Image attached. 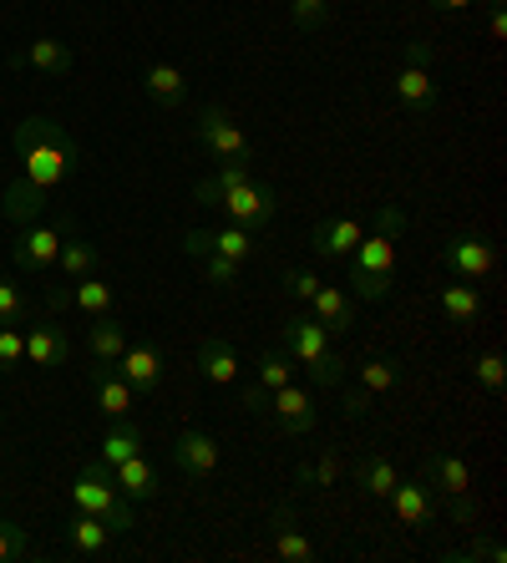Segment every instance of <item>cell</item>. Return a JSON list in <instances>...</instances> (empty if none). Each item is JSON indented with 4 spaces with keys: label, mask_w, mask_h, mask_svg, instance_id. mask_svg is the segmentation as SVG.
<instances>
[{
    "label": "cell",
    "mask_w": 507,
    "mask_h": 563,
    "mask_svg": "<svg viewBox=\"0 0 507 563\" xmlns=\"http://www.w3.org/2000/svg\"><path fill=\"white\" fill-rule=\"evenodd\" d=\"M264 417H274V432L279 437H310L315 432V391H305V386H279V391H269V411Z\"/></svg>",
    "instance_id": "8fae6325"
},
{
    "label": "cell",
    "mask_w": 507,
    "mask_h": 563,
    "mask_svg": "<svg viewBox=\"0 0 507 563\" xmlns=\"http://www.w3.org/2000/svg\"><path fill=\"white\" fill-rule=\"evenodd\" d=\"M52 305L56 310H81L91 320V314H112V285L107 279H97V275H81V279H66V285H56L52 289Z\"/></svg>",
    "instance_id": "9a60e30c"
},
{
    "label": "cell",
    "mask_w": 507,
    "mask_h": 563,
    "mask_svg": "<svg viewBox=\"0 0 507 563\" xmlns=\"http://www.w3.org/2000/svg\"><path fill=\"white\" fill-rule=\"evenodd\" d=\"M21 361H26V330L0 325V371H15Z\"/></svg>",
    "instance_id": "f35d334b"
},
{
    "label": "cell",
    "mask_w": 507,
    "mask_h": 563,
    "mask_svg": "<svg viewBox=\"0 0 507 563\" xmlns=\"http://www.w3.org/2000/svg\"><path fill=\"white\" fill-rule=\"evenodd\" d=\"M279 345L295 366H305L315 376V386H340L345 376V361L335 355L330 345V330L315 320V314H289L285 325H279Z\"/></svg>",
    "instance_id": "277c9868"
},
{
    "label": "cell",
    "mask_w": 507,
    "mask_h": 563,
    "mask_svg": "<svg viewBox=\"0 0 507 563\" xmlns=\"http://www.w3.org/2000/svg\"><path fill=\"white\" fill-rule=\"evenodd\" d=\"M437 260H442V269L452 279L477 285V279H487L497 269V244L493 239H482V234H452V239H442Z\"/></svg>",
    "instance_id": "30bf717a"
},
{
    "label": "cell",
    "mask_w": 507,
    "mask_h": 563,
    "mask_svg": "<svg viewBox=\"0 0 507 563\" xmlns=\"http://www.w3.org/2000/svg\"><path fill=\"white\" fill-rule=\"evenodd\" d=\"M355 380H361L365 396H381V391H390V386L401 380V366H396V361H381V355H371V361H361V366H355Z\"/></svg>",
    "instance_id": "836d02e7"
},
{
    "label": "cell",
    "mask_w": 507,
    "mask_h": 563,
    "mask_svg": "<svg viewBox=\"0 0 507 563\" xmlns=\"http://www.w3.org/2000/svg\"><path fill=\"white\" fill-rule=\"evenodd\" d=\"M239 407H244L249 417H264V411H269V391H264V386H249V391H239Z\"/></svg>",
    "instance_id": "ee69618b"
},
{
    "label": "cell",
    "mask_w": 507,
    "mask_h": 563,
    "mask_svg": "<svg viewBox=\"0 0 507 563\" xmlns=\"http://www.w3.org/2000/svg\"><path fill=\"white\" fill-rule=\"evenodd\" d=\"M0 421H5V411H0Z\"/></svg>",
    "instance_id": "7dc6e473"
},
{
    "label": "cell",
    "mask_w": 507,
    "mask_h": 563,
    "mask_svg": "<svg viewBox=\"0 0 507 563\" xmlns=\"http://www.w3.org/2000/svg\"><path fill=\"white\" fill-rule=\"evenodd\" d=\"M26 320H31V300L11 279H0V325H26Z\"/></svg>",
    "instance_id": "74e56055"
},
{
    "label": "cell",
    "mask_w": 507,
    "mask_h": 563,
    "mask_svg": "<svg viewBox=\"0 0 507 563\" xmlns=\"http://www.w3.org/2000/svg\"><path fill=\"white\" fill-rule=\"evenodd\" d=\"M239 269H244V264L223 260V254H203V279H209L213 289H234L239 285Z\"/></svg>",
    "instance_id": "ab89813d"
},
{
    "label": "cell",
    "mask_w": 507,
    "mask_h": 563,
    "mask_svg": "<svg viewBox=\"0 0 507 563\" xmlns=\"http://www.w3.org/2000/svg\"><path fill=\"white\" fill-rule=\"evenodd\" d=\"M11 66H31V71H46V77H71V46L56 36H36L31 46L11 56Z\"/></svg>",
    "instance_id": "ffe728a7"
},
{
    "label": "cell",
    "mask_w": 507,
    "mask_h": 563,
    "mask_svg": "<svg viewBox=\"0 0 507 563\" xmlns=\"http://www.w3.org/2000/svg\"><path fill=\"white\" fill-rule=\"evenodd\" d=\"M198 371L213 380V386H239V351L223 335L198 345Z\"/></svg>",
    "instance_id": "4316f807"
},
{
    "label": "cell",
    "mask_w": 507,
    "mask_h": 563,
    "mask_svg": "<svg viewBox=\"0 0 507 563\" xmlns=\"http://www.w3.org/2000/svg\"><path fill=\"white\" fill-rule=\"evenodd\" d=\"M194 198L219 209L239 229H254V234H264L274 213H279V198H274V188H264L254 178V163H219L203 184H194Z\"/></svg>",
    "instance_id": "6da1fadb"
},
{
    "label": "cell",
    "mask_w": 507,
    "mask_h": 563,
    "mask_svg": "<svg viewBox=\"0 0 507 563\" xmlns=\"http://www.w3.org/2000/svg\"><path fill=\"white\" fill-rule=\"evenodd\" d=\"M26 361L41 371H56L71 361V335L62 325H31L26 330Z\"/></svg>",
    "instance_id": "7402d4cb"
},
{
    "label": "cell",
    "mask_w": 507,
    "mask_h": 563,
    "mask_svg": "<svg viewBox=\"0 0 507 563\" xmlns=\"http://www.w3.org/2000/svg\"><path fill=\"white\" fill-rule=\"evenodd\" d=\"M71 508L102 518L112 533H132V528H137V518H132L128 498L118 493V477H112L107 462H87V467L71 477Z\"/></svg>",
    "instance_id": "5b68a950"
},
{
    "label": "cell",
    "mask_w": 507,
    "mask_h": 563,
    "mask_svg": "<svg viewBox=\"0 0 507 563\" xmlns=\"http://www.w3.org/2000/svg\"><path fill=\"white\" fill-rule=\"evenodd\" d=\"M386 503L406 528H427L431 518H437V493L427 487V477H396V487L386 493Z\"/></svg>",
    "instance_id": "4fadbf2b"
},
{
    "label": "cell",
    "mask_w": 507,
    "mask_h": 563,
    "mask_svg": "<svg viewBox=\"0 0 507 563\" xmlns=\"http://www.w3.org/2000/svg\"><path fill=\"white\" fill-rule=\"evenodd\" d=\"M390 97H396V107L411 112V118L437 112L442 87H437V52H431L427 41H411V46H406V62H401V71H396V81H390Z\"/></svg>",
    "instance_id": "8992f818"
},
{
    "label": "cell",
    "mask_w": 507,
    "mask_h": 563,
    "mask_svg": "<svg viewBox=\"0 0 507 563\" xmlns=\"http://www.w3.org/2000/svg\"><path fill=\"white\" fill-rule=\"evenodd\" d=\"M487 36H493V41L507 36V5H503V0H487Z\"/></svg>",
    "instance_id": "f6af8a7d"
},
{
    "label": "cell",
    "mask_w": 507,
    "mask_h": 563,
    "mask_svg": "<svg viewBox=\"0 0 507 563\" xmlns=\"http://www.w3.org/2000/svg\"><path fill=\"white\" fill-rule=\"evenodd\" d=\"M107 543H112V528L102 518H91V512H77L71 523H66V549L77 553V559H102Z\"/></svg>",
    "instance_id": "d4e9b609"
},
{
    "label": "cell",
    "mask_w": 507,
    "mask_h": 563,
    "mask_svg": "<svg viewBox=\"0 0 507 563\" xmlns=\"http://www.w3.org/2000/svg\"><path fill=\"white\" fill-rule=\"evenodd\" d=\"M173 467L183 477H213L219 472V442L209 432H198V427H183L173 437Z\"/></svg>",
    "instance_id": "5bb4252c"
},
{
    "label": "cell",
    "mask_w": 507,
    "mask_h": 563,
    "mask_svg": "<svg viewBox=\"0 0 507 563\" xmlns=\"http://www.w3.org/2000/svg\"><path fill=\"white\" fill-rule=\"evenodd\" d=\"M340 467H345V462H340V452H320V457H310V462H299V472H295V483L299 487H335L340 483Z\"/></svg>",
    "instance_id": "d6a6232c"
},
{
    "label": "cell",
    "mask_w": 507,
    "mask_h": 563,
    "mask_svg": "<svg viewBox=\"0 0 507 563\" xmlns=\"http://www.w3.org/2000/svg\"><path fill=\"white\" fill-rule=\"evenodd\" d=\"M330 15H335L330 0H289V21H295V31H326Z\"/></svg>",
    "instance_id": "e575fe53"
},
{
    "label": "cell",
    "mask_w": 507,
    "mask_h": 563,
    "mask_svg": "<svg viewBox=\"0 0 507 563\" xmlns=\"http://www.w3.org/2000/svg\"><path fill=\"white\" fill-rule=\"evenodd\" d=\"M11 143H15V153H21V178L26 184H36L41 194H56V188L77 173V143L62 132V122H52V118H26V122H15V132H11Z\"/></svg>",
    "instance_id": "7a4b0ae2"
},
{
    "label": "cell",
    "mask_w": 507,
    "mask_h": 563,
    "mask_svg": "<svg viewBox=\"0 0 507 563\" xmlns=\"http://www.w3.org/2000/svg\"><path fill=\"white\" fill-rule=\"evenodd\" d=\"M132 452H143V427L132 417H118L112 427H107L102 446H97V462H107V467H118V462H128Z\"/></svg>",
    "instance_id": "83f0119b"
},
{
    "label": "cell",
    "mask_w": 507,
    "mask_h": 563,
    "mask_svg": "<svg viewBox=\"0 0 507 563\" xmlns=\"http://www.w3.org/2000/svg\"><path fill=\"white\" fill-rule=\"evenodd\" d=\"M472 376H477L482 391H497V386H503V355H497V351L477 355V366H472Z\"/></svg>",
    "instance_id": "60d3db41"
},
{
    "label": "cell",
    "mask_w": 507,
    "mask_h": 563,
    "mask_svg": "<svg viewBox=\"0 0 507 563\" xmlns=\"http://www.w3.org/2000/svg\"><path fill=\"white\" fill-rule=\"evenodd\" d=\"M295 380V361H289L285 351H264L260 355V386L264 391H279V386H289Z\"/></svg>",
    "instance_id": "8d00e7d4"
},
{
    "label": "cell",
    "mask_w": 507,
    "mask_h": 563,
    "mask_svg": "<svg viewBox=\"0 0 507 563\" xmlns=\"http://www.w3.org/2000/svg\"><path fill=\"white\" fill-rule=\"evenodd\" d=\"M56 269H62L66 279H81V275H97V244L91 239H81L77 229L62 239V254H56Z\"/></svg>",
    "instance_id": "1f68e13d"
},
{
    "label": "cell",
    "mask_w": 507,
    "mask_h": 563,
    "mask_svg": "<svg viewBox=\"0 0 507 563\" xmlns=\"http://www.w3.org/2000/svg\"><path fill=\"white\" fill-rule=\"evenodd\" d=\"M118 371L128 376L132 391L153 396L157 386H163V351H153V345H128V351L118 355Z\"/></svg>",
    "instance_id": "44dd1931"
},
{
    "label": "cell",
    "mask_w": 507,
    "mask_h": 563,
    "mask_svg": "<svg viewBox=\"0 0 507 563\" xmlns=\"http://www.w3.org/2000/svg\"><path fill=\"white\" fill-rule=\"evenodd\" d=\"M361 234H365V229L355 219H330V223H320V229H315L310 254L320 264H326V260H345V254L361 244Z\"/></svg>",
    "instance_id": "cb8c5ba5"
},
{
    "label": "cell",
    "mask_w": 507,
    "mask_h": 563,
    "mask_svg": "<svg viewBox=\"0 0 507 563\" xmlns=\"http://www.w3.org/2000/svg\"><path fill=\"white\" fill-rule=\"evenodd\" d=\"M437 305H442L447 325H472V320L482 314V295H477V285H467V279H456V285H442Z\"/></svg>",
    "instance_id": "f546056e"
},
{
    "label": "cell",
    "mask_w": 507,
    "mask_h": 563,
    "mask_svg": "<svg viewBox=\"0 0 507 563\" xmlns=\"http://www.w3.org/2000/svg\"><path fill=\"white\" fill-rule=\"evenodd\" d=\"M194 132H198V143H203V153H209L213 163H254V147H249L244 128H239L234 112H223L219 102L198 107Z\"/></svg>",
    "instance_id": "ba28073f"
},
{
    "label": "cell",
    "mask_w": 507,
    "mask_h": 563,
    "mask_svg": "<svg viewBox=\"0 0 507 563\" xmlns=\"http://www.w3.org/2000/svg\"><path fill=\"white\" fill-rule=\"evenodd\" d=\"M406 234V209L401 203H386L376 213V229L361 234L351 260V285H355V305H376L390 295V279H396V239Z\"/></svg>",
    "instance_id": "3957f363"
},
{
    "label": "cell",
    "mask_w": 507,
    "mask_h": 563,
    "mask_svg": "<svg viewBox=\"0 0 507 563\" xmlns=\"http://www.w3.org/2000/svg\"><path fill=\"white\" fill-rule=\"evenodd\" d=\"M0 209H5V219L21 229V223H36L46 219V209H52V194H41L36 184H26V178H15L11 188H0Z\"/></svg>",
    "instance_id": "603a6c76"
},
{
    "label": "cell",
    "mask_w": 507,
    "mask_h": 563,
    "mask_svg": "<svg viewBox=\"0 0 507 563\" xmlns=\"http://www.w3.org/2000/svg\"><path fill=\"white\" fill-rule=\"evenodd\" d=\"M310 314L330 330V341H335V335H345V330L355 325V295H345L340 285H320L310 300Z\"/></svg>",
    "instance_id": "d6986e66"
},
{
    "label": "cell",
    "mask_w": 507,
    "mask_h": 563,
    "mask_svg": "<svg viewBox=\"0 0 507 563\" xmlns=\"http://www.w3.org/2000/svg\"><path fill=\"white\" fill-rule=\"evenodd\" d=\"M452 559H467V563H507V549L503 543H497V538H477V543H467V549L462 553H452Z\"/></svg>",
    "instance_id": "b9f144b4"
},
{
    "label": "cell",
    "mask_w": 507,
    "mask_h": 563,
    "mask_svg": "<svg viewBox=\"0 0 507 563\" xmlns=\"http://www.w3.org/2000/svg\"><path fill=\"white\" fill-rule=\"evenodd\" d=\"M128 325H118L112 314H91V325H87V351L91 361H107V366H118V355L128 351Z\"/></svg>",
    "instance_id": "484cf974"
},
{
    "label": "cell",
    "mask_w": 507,
    "mask_h": 563,
    "mask_svg": "<svg viewBox=\"0 0 507 563\" xmlns=\"http://www.w3.org/2000/svg\"><path fill=\"white\" fill-rule=\"evenodd\" d=\"M112 477H118V493L128 503H147V498H157V493H163L157 467H153V457H147V452H132L128 462H118V467H112Z\"/></svg>",
    "instance_id": "ac0fdd59"
},
{
    "label": "cell",
    "mask_w": 507,
    "mask_h": 563,
    "mask_svg": "<svg viewBox=\"0 0 507 563\" xmlns=\"http://www.w3.org/2000/svg\"><path fill=\"white\" fill-rule=\"evenodd\" d=\"M91 391H97V407L107 411V421L132 417V407H137V391L128 386V376L118 366H107V361L91 366Z\"/></svg>",
    "instance_id": "2e32d148"
},
{
    "label": "cell",
    "mask_w": 507,
    "mask_h": 563,
    "mask_svg": "<svg viewBox=\"0 0 507 563\" xmlns=\"http://www.w3.org/2000/svg\"><path fill=\"white\" fill-rule=\"evenodd\" d=\"M355 487H365L371 498H386L390 487H396V462H390L386 452H376V446L361 452V457H355Z\"/></svg>",
    "instance_id": "f1b7e54d"
},
{
    "label": "cell",
    "mask_w": 507,
    "mask_h": 563,
    "mask_svg": "<svg viewBox=\"0 0 507 563\" xmlns=\"http://www.w3.org/2000/svg\"><path fill=\"white\" fill-rule=\"evenodd\" d=\"M36 553V543H31V533L21 523H11V518H0V563H21Z\"/></svg>",
    "instance_id": "d590c367"
},
{
    "label": "cell",
    "mask_w": 507,
    "mask_h": 563,
    "mask_svg": "<svg viewBox=\"0 0 507 563\" xmlns=\"http://www.w3.org/2000/svg\"><path fill=\"white\" fill-rule=\"evenodd\" d=\"M77 223L66 219H56V223H46V219H36V223H21V234H15V250H11V260H15V269H31V275H46V269H56V254H62V239L71 234Z\"/></svg>",
    "instance_id": "9c48e42d"
},
{
    "label": "cell",
    "mask_w": 507,
    "mask_h": 563,
    "mask_svg": "<svg viewBox=\"0 0 507 563\" xmlns=\"http://www.w3.org/2000/svg\"><path fill=\"white\" fill-rule=\"evenodd\" d=\"M285 285H289V295H295V300L310 305V300H315V289H320V279H315L310 269H285Z\"/></svg>",
    "instance_id": "7bdbcfd3"
},
{
    "label": "cell",
    "mask_w": 507,
    "mask_h": 563,
    "mask_svg": "<svg viewBox=\"0 0 507 563\" xmlns=\"http://www.w3.org/2000/svg\"><path fill=\"white\" fill-rule=\"evenodd\" d=\"M431 11H467V5H477V0H427Z\"/></svg>",
    "instance_id": "bcb514c9"
},
{
    "label": "cell",
    "mask_w": 507,
    "mask_h": 563,
    "mask_svg": "<svg viewBox=\"0 0 507 563\" xmlns=\"http://www.w3.org/2000/svg\"><path fill=\"white\" fill-rule=\"evenodd\" d=\"M143 92L153 107H163V112H178L183 102H188V77H183L173 62H147L143 66Z\"/></svg>",
    "instance_id": "e0dca14e"
},
{
    "label": "cell",
    "mask_w": 507,
    "mask_h": 563,
    "mask_svg": "<svg viewBox=\"0 0 507 563\" xmlns=\"http://www.w3.org/2000/svg\"><path fill=\"white\" fill-rule=\"evenodd\" d=\"M209 254H223V260H234V264H249L254 254H260V239H254V229L223 223V229H209Z\"/></svg>",
    "instance_id": "4dcf8cb0"
},
{
    "label": "cell",
    "mask_w": 507,
    "mask_h": 563,
    "mask_svg": "<svg viewBox=\"0 0 507 563\" xmlns=\"http://www.w3.org/2000/svg\"><path fill=\"white\" fill-rule=\"evenodd\" d=\"M269 538H274V559L279 563H315V538L299 528L289 503H274L269 512Z\"/></svg>",
    "instance_id": "7c38bea8"
},
{
    "label": "cell",
    "mask_w": 507,
    "mask_h": 563,
    "mask_svg": "<svg viewBox=\"0 0 507 563\" xmlns=\"http://www.w3.org/2000/svg\"><path fill=\"white\" fill-rule=\"evenodd\" d=\"M421 477L437 498L452 508L456 523H477V503H472V467L467 457H456V452H427L421 462Z\"/></svg>",
    "instance_id": "52a82bcc"
}]
</instances>
